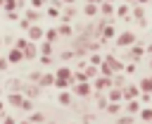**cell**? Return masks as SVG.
Segmentation results:
<instances>
[{"mask_svg":"<svg viewBox=\"0 0 152 124\" xmlns=\"http://www.w3.org/2000/svg\"><path fill=\"white\" fill-rule=\"evenodd\" d=\"M71 72H74L71 67H66V64H59V67H57V72H55V81H52V86H55V88H59V91H62V88H69V86L74 83V79H71Z\"/></svg>","mask_w":152,"mask_h":124,"instance_id":"cell-1","label":"cell"},{"mask_svg":"<svg viewBox=\"0 0 152 124\" xmlns=\"http://www.w3.org/2000/svg\"><path fill=\"white\" fill-rule=\"evenodd\" d=\"M135 41H138V36H135L133 31H121V33L114 36V45H116V48H128V45H133Z\"/></svg>","mask_w":152,"mask_h":124,"instance_id":"cell-2","label":"cell"},{"mask_svg":"<svg viewBox=\"0 0 152 124\" xmlns=\"http://www.w3.org/2000/svg\"><path fill=\"white\" fill-rule=\"evenodd\" d=\"M71 93H74V98H88L93 93V86H90V81H76V83H71Z\"/></svg>","mask_w":152,"mask_h":124,"instance_id":"cell-3","label":"cell"},{"mask_svg":"<svg viewBox=\"0 0 152 124\" xmlns=\"http://www.w3.org/2000/svg\"><path fill=\"white\" fill-rule=\"evenodd\" d=\"M90 86H93V91H95V93H104V91L112 86V79H109V76H102V74H97V76L90 81Z\"/></svg>","mask_w":152,"mask_h":124,"instance_id":"cell-4","label":"cell"},{"mask_svg":"<svg viewBox=\"0 0 152 124\" xmlns=\"http://www.w3.org/2000/svg\"><path fill=\"white\" fill-rule=\"evenodd\" d=\"M43 31H45L43 26H38V24H31V26L26 29V33H24V36H26L31 43H38V41H43Z\"/></svg>","mask_w":152,"mask_h":124,"instance_id":"cell-5","label":"cell"},{"mask_svg":"<svg viewBox=\"0 0 152 124\" xmlns=\"http://www.w3.org/2000/svg\"><path fill=\"white\" fill-rule=\"evenodd\" d=\"M142 55H145V48H142V45H140L138 41H135L133 45H128V55H126V57H128L131 62H138V60H140Z\"/></svg>","mask_w":152,"mask_h":124,"instance_id":"cell-6","label":"cell"},{"mask_svg":"<svg viewBox=\"0 0 152 124\" xmlns=\"http://www.w3.org/2000/svg\"><path fill=\"white\" fill-rule=\"evenodd\" d=\"M138 95H140L138 83H126V86L121 88V98H124V100H133V98H138Z\"/></svg>","mask_w":152,"mask_h":124,"instance_id":"cell-7","label":"cell"},{"mask_svg":"<svg viewBox=\"0 0 152 124\" xmlns=\"http://www.w3.org/2000/svg\"><path fill=\"white\" fill-rule=\"evenodd\" d=\"M40 91H43V88H40L38 83H31V81L21 86V95H26V98H38V95H40Z\"/></svg>","mask_w":152,"mask_h":124,"instance_id":"cell-8","label":"cell"},{"mask_svg":"<svg viewBox=\"0 0 152 124\" xmlns=\"http://www.w3.org/2000/svg\"><path fill=\"white\" fill-rule=\"evenodd\" d=\"M97 33H100V38H102V41H112V38L116 36V29H114V24H107V21H104V24L100 26V31H97Z\"/></svg>","mask_w":152,"mask_h":124,"instance_id":"cell-9","label":"cell"},{"mask_svg":"<svg viewBox=\"0 0 152 124\" xmlns=\"http://www.w3.org/2000/svg\"><path fill=\"white\" fill-rule=\"evenodd\" d=\"M57 103H59L62 107H69V105L74 103V93H71L69 88H62V91L57 93Z\"/></svg>","mask_w":152,"mask_h":124,"instance_id":"cell-10","label":"cell"},{"mask_svg":"<svg viewBox=\"0 0 152 124\" xmlns=\"http://www.w3.org/2000/svg\"><path fill=\"white\" fill-rule=\"evenodd\" d=\"M114 14L128 21V19H131V2H121V5H116V7H114Z\"/></svg>","mask_w":152,"mask_h":124,"instance_id":"cell-11","label":"cell"},{"mask_svg":"<svg viewBox=\"0 0 152 124\" xmlns=\"http://www.w3.org/2000/svg\"><path fill=\"white\" fill-rule=\"evenodd\" d=\"M7 62L10 64H19V62H24V52L19 50V48H10V52H7Z\"/></svg>","mask_w":152,"mask_h":124,"instance_id":"cell-12","label":"cell"},{"mask_svg":"<svg viewBox=\"0 0 152 124\" xmlns=\"http://www.w3.org/2000/svg\"><path fill=\"white\" fill-rule=\"evenodd\" d=\"M21 100H24L21 91H10V93H7V103H10V107H17V110H19Z\"/></svg>","mask_w":152,"mask_h":124,"instance_id":"cell-13","label":"cell"},{"mask_svg":"<svg viewBox=\"0 0 152 124\" xmlns=\"http://www.w3.org/2000/svg\"><path fill=\"white\" fill-rule=\"evenodd\" d=\"M140 107H142V105H140V100H138V98H133V100H126L124 112H126V114H138V112H140Z\"/></svg>","mask_w":152,"mask_h":124,"instance_id":"cell-14","label":"cell"},{"mask_svg":"<svg viewBox=\"0 0 152 124\" xmlns=\"http://www.w3.org/2000/svg\"><path fill=\"white\" fill-rule=\"evenodd\" d=\"M21 52H24V60H36V57H38V43H31V41H28V45H26Z\"/></svg>","mask_w":152,"mask_h":124,"instance_id":"cell-15","label":"cell"},{"mask_svg":"<svg viewBox=\"0 0 152 124\" xmlns=\"http://www.w3.org/2000/svg\"><path fill=\"white\" fill-rule=\"evenodd\" d=\"M138 88H140V93H150V95H152V74L142 76L140 83H138Z\"/></svg>","mask_w":152,"mask_h":124,"instance_id":"cell-16","label":"cell"},{"mask_svg":"<svg viewBox=\"0 0 152 124\" xmlns=\"http://www.w3.org/2000/svg\"><path fill=\"white\" fill-rule=\"evenodd\" d=\"M97 12L102 17H114V2H100L97 5Z\"/></svg>","mask_w":152,"mask_h":124,"instance_id":"cell-17","label":"cell"},{"mask_svg":"<svg viewBox=\"0 0 152 124\" xmlns=\"http://www.w3.org/2000/svg\"><path fill=\"white\" fill-rule=\"evenodd\" d=\"M24 17H26L31 24H38V19L43 17V12H40V10H36V7H28V10L24 12Z\"/></svg>","mask_w":152,"mask_h":124,"instance_id":"cell-18","label":"cell"},{"mask_svg":"<svg viewBox=\"0 0 152 124\" xmlns=\"http://www.w3.org/2000/svg\"><path fill=\"white\" fill-rule=\"evenodd\" d=\"M107 100H109V103H121V100H124V98H121V88L109 86V88H107Z\"/></svg>","mask_w":152,"mask_h":124,"instance_id":"cell-19","label":"cell"},{"mask_svg":"<svg viewBox=\"0 0 152 124\" xmlns=\"http://www.w3.org/2000/svg\"><path fill=\"white\" fill-rule=\"evenodd\" d=\"M52 50H55V43L38 41V55H52Z\"/></svg>","mask_w":152,"mask_h":124,"instance_id":"cell-20","label":"cell"},{"mask_svg":"<svg viewBox=\"0 0 152 124\" xmlns=\"http://www.w3.org/2000/svg\"><path fill=\"white\" fill-rule=\"evenodd\" d=\"M104 112H109L112 117H119V114L124 112V105H121V103H107V107H104Z\"/></svg>","mask_w":152,"mask_h":124,"instance_id":"cell-21","label":"cell"},{"mask_svg":"<svg viewBox=\"0 0 152 124\" xmlns=\"http://www.w3.org/2000/svg\"><path fill=\"white\" fill-rule=\"evenodd\" d=\"M55 81V74H48V72H40V79H38V86L45 88V86H52Z\"/></svg>","mask_w":152,"mask_h":124,"instance_id":"cell-22","label":"cell"},{"mask_svg":"<svg viewBox=\"0 0 152 124\" xmlns=\"http://www.w3.org/2000/svg\"><path fill=\"white\" fill-rule=\"evenodd\" d=\"M57 29V36H74V29H71V24H64V21H59V26H55Z\"/></svg>","mask_w":152,"mask_h":124,"instance_id":"cell-23","label":"cell"},{"mask_svg":"<svg viewBox=\"0 0 152 124\" xmlns=\"http://www.w3.org/2000/svg\"><path fill=\"white\" fill-rule=\"evenodd\" d=\"M57 38H59V36H57V29H55V26L43 31V41H48V43H57Z\"/></svg>","mask_w":152,"mask_h":124,"instance_id":"cell-24","label":"cell"},{"mask_svg":"<svg viewBox=\"0 0 152 124\" xmlns=\"http://www.w3.org/2000/svg\"><path fill=\"white\" fill-rule=\"evenodd\" d=\"M83 14H86V17H90V19H93V17H97V14H100V12H97V5H95V2H86Z\"/></svg>","mask_w":152,"mask_h":124,"instance_id":"cell-25","label":"cell"},{"mask_svg":"<svg viewBox=\"0 0 152 124\" xmlns=\"http://www.w3.org/2000/svg\"><path fill=\"white\" fill-rule=\"evenodd\" d=\"M83 74H86V79H88V81H93V79L97 76V67H93V64H86V67H83Z\"/></svg>","mask_w":152,"mask_h":124,"instance_id":"cell-26","label":"cell"},{"mask_svg":"<svg viewBox=\"0 0 152 124\" xmlns=\"http://www.w3.org/2000/svg\"><path fill=\"white\" fill-rule=\"evenodd\" d=\"M107 103H109V100H107V93H95V105H97L100 110H104Z\"/></svg>","mask_w":152,"mask_h":124,"instance_id":"cell-27","label":"cell"},{"mask_svg":"<svg viewBox=\"0 0 152 124\" xmlns=\"http://www.w3.org/2000/svg\"><path fill=\"white\" fill-rule=\"evenodd\" d=\"M28 122H33V124H45V117H43L40 112L31 110V112H28Z\"/></svg>","mask_w":152,"mask_h":124,"instance_id":"cell-28","label":"cell"},{"mask_svg":"<svg viewBox=\"0 0 152 124\" xmlns=\"http://www.w3.org/2000/svg\"><path fill=\"white\" fill-rule=\"evenodd\" d=\"M138 114H140V119H142V122H152V107H147V105H142Z\"/></svg>","mask_w":152,"mask_h":124,"instance_id":"cell-29","label":"cell"},{"mask_svg":"<svg viewBox=\"0 0 152 124\" xmlns=\"http://www.w3.org/2000/svg\"><path fill=\"white\" fill-rule=\"evenodd\" d=\"M102 60H104V55H97V52H93V55L88 57V64H93V67H100V64H102Z\"/></svg>","mask_w":152,"mask_h":124,"instance_id":"cell-30","label":"cell"},{"mask_svg":"<svg viewBox=\"0 0 152 124\" xmlns=\"http://www.w3.org/2000/svg\"><path fill=\"white\" fill-rule=\"evenodd\" d=\"M19 110H24V112H31V110H33V98H26V95H24V100H21Z\"/></svg>","mask_w":152,"mask_h":124,"instance_id":"cell-31","label":"cell"},{"mask_svg":"<svg viewBox=\"0 0 152 124\" xmlns=\"http://www.w3.org/2000/svg\"><path fill=\"white\" fill-rule=\"evenodd\" d=\"M28 45V38L26 36H19V38H14V48H19V50H24Z\"/></svg>","mask_w":152,"mask_h":124,"instance_id":"cell-32","label":"cell"},{"mask_svg":"<svg viewBox=\"0 0 152 124\" xmlns=\"http://www.w3.org/2000/svg\"><path fill=\"white\" fill-rule=\"evenodd\" d=\"M74 57H76L74 50H64V52H59V62H69V60H74Z\"/></svg>","mask_w":152,"mask_h":124,"instance_id":"cell-33","label":"cell"},{"mask_svg":"<svg viewBox=\"0 0 152 124\" xmlns=\"http://www.w3.org/2000/svg\"><path fill=\"white\" fill-rule=\"evenodd\" d=\"M21 86H24V83H21L19 79H10V81H7V88H10V91H21Z\"/></svg>","mask_w":152,"mask_h":124,"instance_id":"cell-34","label":"cell"},{"mask_svg":"<svg viewBox=\"0 0 152 124\" xmlns=\"http://www.w3.org/2000/svg\"><path fill=\"white\" fill-rule=\"evenodd\" d=\"M45 14H48L50 19H57V17H59V7H55V5H50V7L45 10Z\"/></svg>","mask_w":152,"mask_h":124,"instance_id":"cell-35","label":"cell"},{"mask_svg":"<svg viewBox=\"0 0 152 124\" xmlns=\"http://www.w3.org/2000/svg\"><path fill=\"white\" fill-rule=\"evenodd\" d=\"M36 60H40V64H43V67H48V64H52V62H55V57H52V55H38Z\"/></svg>","mask_w":152,"mask_h":124,"instance_id":"cell-36","label":"cell"},{"mask_svg":"<svg viewBox=\"0 0 152 124\" xmlns=\"http://www.w3.org/2000/svg\"><path fill=\"white\" fill-rule=\"evenodd\" d=\"M0 7H5L7 12H10V10H19V5H17V0H2V5H0Z\"/></svg>","mask_w":152,"mask_h":124,"instance_id":"cell-37","label":"cell"},{"mask_svg":"<svg viewBox=\"0 0 152 124\" xmlns=\"http://www.w3.org/2000/svg\"><path fill=\"white\" fill-rule=\"evenodd\" d=\"M17 21H19V29H21V31H24V33H26V29H28V26H31V21H28V19H26V17H24V14H21V17H19V19H17Z\"/></svg>","mask_w":152,"mask_h":124,"instance_id":"cell-38","label":"cell"},{"mask_svg":"<svg viewBox=\"0 0 152 124\" xmlns=\"http://www.w3.org/2000/svg\"><path fill=\"white\" fill-rule=\"evenodd\" d=\"M19 17H21V10H10V12H7V19H10V21H17Z\"/></svg>","mask_w":152,"mask_h":124,"instance_id":"cell-39","label":"cell"},{"mask_svg":"<svg viewBox=\"0 0 152 124\" xmlns=\"http://www.w3.org/2000/svg\"><path fill=\"white\" fill-rule=\"evenodd\" d=\"M45 2H48V0H28V7H36V10H40V7H45Z\"/></svg>","mask_w":152,"mask_h":124,"instance_id":"cell-40","label":"cell"},{"mask_svg":"<svg viewBox=\"0 0 152 124\" xmlns=\"http://www.w3.org/2000/svg\"><path fill=\"white\" fill-rule=\"evenodd\" d=\"M38 79H40V72L36 69V72H28V81L31 83H38Z\"/></svg>","mask_w":152,"mask_h":124,"instance_id":"cell-41","label":"cell"},{"mask_svg":"<svg viewBox=\"0 0 152 124\" xmlns=\"http://www.w3.org/2000/svg\"><path fill=\"white\" fill-rule=\"evenodd\" d=\"M116 124H133V114H126V117H119Z\"/></svg>","mask_w":152,"mask_h":124,"instance_id":"cell-42","label":"cell"},{"mask_svg":"<svg viewBox=\"0 0 152 124\" xmlns=\"http://www.w3.org/2000/svg\"><path fill=\"white\" fill-rule=\"evenodd\" d=\"M10 67V62H7V57H0V72H5Z\"/></svg>","mask_w":152,"mask_h":124,"instance_id":"cell-43","label":"cell"},{"mask_svg":"<svg viewBox=\"0 0 152 124\" xmlns=\"http://www.w3.org/2000/svg\"><path fill=\"white\" fill-rule=\"evenodd\" d=\"M2 124H17L14 117H2Z\"/></svg>","mask_w":152,"mask_h":124,"instance_id":"cell-44","label":"cell"},{"mask_svg":"<svg viewBox=\"0 0 152 124\" xmlns=\"http://www.w3.org/2000/svg\"><path fill=\"white\" fill-rule=\"evenodd\" d=\"M0 117H5V103L0 100Z\"/></svg>","mask_w":152,"mask_h":124,"instance_id":"cell-45","label":"cell"},{"mask_svg":"<svg viewBox=\"0 0 152 124\" xmlns=\"http://www.w3.org/2000/svg\"><path fill=\"white\" fill-rule=\"evenodd\" d=\"M59 2H64V5H76V0H59Z\"/></svg>","mask_w":152,"mask_h":124,"instance_id":"cell-46","label":"cell"},{"mask_svg":"<svg viewBox=\"0 0 152 124\" xmlns=\"http://www.w3.org/2000/svg\"><path fill=\"white\" fill-rule=\"evenodd\" d=\"M145 52H150V55H152V43H150V45L145 48Z\"/></svg>","mask_w":152,"mask_h":124,"instance_id":"cell-47","label":"cell"},{"mask_svg":"<svg viewBox=\"0 0 152 124\" xmlns=\"http://www.w3.org/2000/svg\"><path fill=\"white\" fill-rule=\"evenodd\" d=\"M17 124H33V122H28V119H21V122H17Z\"/></svg>","mask_w":152,"mask_h":124,"instance_id":"cell-48","label":"cell"},{"mask_svg":"<svg viewBox=\"0 0 152 124\" xmlns=\"http://www.w3.org/2000/svg\"><path fill=\"white\" fill-rule=\"evenodd\" d=\"M86 2H95V5H100V0H86Z\"/></svg>","mask_w":152,"mask_h":124,"instance_id":"cell-49","label":"cell"},{"mask_svg":"<svg viewBox=\"0 0 152 124\" xmlns=\"http://www.w3.org/2000/svg\"><path fill=\"white\" fill-rule=\"evenodd\" d=\"M150 72H152V57H150Z\"/></svg>","mask_w":152,"mask_h":124,"instance_id":"cell-50","label":"cell"},{"mask_svg":"<svg viewBox=\"0 0 152 124\" xmlns=\"http://www.w3.org/2000/svg\"><path fill=\"white\" fill-rule=\"evenodd\" d=\"M100 2H114V0H100Z\"/></svg>","mask_w":152,"mask_h":124,"instance_id":"cell-51","label":"cell"},{"mask_svg":"<svg viewBox=\"0 0 152 124\" xmlns=\"http://www.w3.org/2000/svg\"><path fill=\"white\" fill-rule=\"evenodd\" d=\"M121 2H133V0H121Z\"/></svg>","mask_w":152,"mask_h":124,"instance_id":"cell-52","label":"cell"},{"mask_svg":"<svg viewBox=\"0 0 152 124\" xmlns=\"http://www.w3.org/2000/svg\"><path fill=\"white\" fill-rule=\"evenodd\" d=\"M0 48H2V38H0Z\"/></svg>","mask_w":152,"mask_h":124,"instance_id":"cell-53","label":"cell"},{"mask_svg":"<svg viewBox=\"0 0 152 124\" xmlns=\"http://www.w3.org/2000/svg\"><path fill=\"white\" fill-rule=\"evenodd\" d=\"M0 95H2V88H0Z\"/></svg>","mask_w":152,"mask_h":124,"instance_id":"cell-54","label":"cell"},{"mask_svg":"<svg viewBox=\"0 0 152 124\" xmlns=\"http://www.w3.org/2000/svg\"><path fill=\"white\" fill-rule=\"evenodd\" d=\"M78 124H86V122H78Z\"/></svg>","mask_w":152,"mask_h":124,"instance_id":"cell-55","label":"cell"},{"mask_svg":"<svg viewBox=\"0 0 152 124\" xmlns=\"http://www.w3.org/2000/svg\"><path fill=\"white\" fill-rule=\"evenodd\" d=\"M48 124H52V122H48Z\"/></svg>","mask_w":152,"mask_h":124,"instance_id":"cell-56","label":"cell"}]
</instances>
